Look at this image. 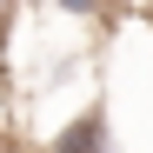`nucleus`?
<instances>
[{
	"label": "nucleus",
	"instance_id": "f257e3e1",
	"mask_svg": "<svg viewBox=\"0 0 153 153\" xmlns=\"http://www.w3.org/2000/svg\"><path fill=\"white\" fill-rule=\"evenodd\" d=\"M47 153H113V133H107V107H87V113H73L67 126H53Z\"/></svg>",
	"mask_w": 153,
	"mask_h": 153
},
{
	"label": "nucleus",
	"instance_id": "f03ea898",
	"mask_svg": "<svg viewBox=\"0 0 153 153\" xmlns=\"http://www.w3.org/2000/svg\"><path fill=\"white\" fill-rule=\"evenodd\" d=\"M53 7H60L67 20H93V27H100V20L120 13V0H53Z\"/></svg>",
	"mask_w": 153,
	"mask_h": 153
},
{
	"label": "nucleus",
	"instance_id": "7ed1b4c3",
	"mask_svg": "<svg viewBox=\"0 0 153 153\" xmlns=\"http://www.w3.org/2000/svg\"><path fill=\"white\" fill-rule=\"evenodd\" d=\"M13 13H20V0H0V47H7V33H13Z\"/></svg>",
	"mask_w": 153,
	"mask_h": 153
},
{
	"label": "nucleus",
	"instance_id": "20e7f679",
	"mask_svg": "<svg viewBox=\"0 0 153 153\" xmlns=\"http://www.w3.org/2000/svg\"><path fill=\"white\" fill-rule=\"evenodd\" d=\"M20 7H53V0H20Z\"/></svg>",
	"mask_w": 153,
	"mask_h": 153
},
{
	"label": "nucleus",
	"instance_id": "39448f33",
	"mask_svg": "<svg viewBox=\"0 0 153 153\" xmlns=\"http://www.w3.org/2000/svg\"><path fill=\"white\" fill-rule=\"evenodd\" d=\"M0 153H7V133H0Z\"/></svg>",
	"mask_w": 153,
	"mask_h": 153
},
{
	"label": "nucleus",
	"instance_id": "423d86ee",
	"mask_svg": "<svg viewBox=\"0 0 153 153\" xmlns=\"http://www.w3.org/2000/svg\"><path fill=\"white\" fill-rule=\"evenodd\" d=\"M146 27H153V7H146Z\"/></svg>",
	"mask_w": 153,
	"mask_h": 153
}]
</instances>
